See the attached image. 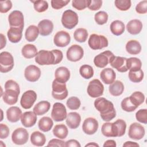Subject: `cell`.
I'll return each instance as SVG.
<instances>
[{"instance_id": "39", "label": "cell", "mask_w": 147, "mask_h": 147, "mask_svg": "<svg viewBox=\"0 0 147 147\" xmlns=\"http://www.w3.org/2000/svg\"><path fill=\"white\" fill-rule=\"evenodd\" d=\"M113 123L117 137H121L123 136L125 133L126 129V123L125 121L123 119H119L113 122Z\"/></svg>"}, {"instance_id": "48", "label": "cell", "mask_w": 147, "mask_h": 147, "mask_svg": "<svg viewBox=\"0 0 147 147\" xmlns=\"http://www.w3.org/2000/svg\"><path fill=\"white\" fill-rule=\"evenodd\" d=\"M115 5L121 11H126L131 7V1L130 0H115Z\"/></svg>"}, {"instance_id": "17", "label": "cell", "mask_w": 147, "mask_h": 147, "mask_svg": "<svg viewBox=\"0 0 147 147\" xmlns=\"http://www.w3.org/2000/svg\"><path fill=\"white\" fill-rule=\"evenodd\" d=\"M82 129L84 133L88 135L94 134L98 129V122L94 118H87L83 123Z\"/></svg>"}, {"instance_id": "28", "label": "cell", "mask_w": 147, "mask_h": 147, "mask_svg": "<svg viewBox=\"0 0 147 147\" xmlns=\"http://www.w3.org/2000/svg\"><path fill=\"white\" fill-rule=\"evenodd\" d=\"M30 141L34 146H42L46 142V138L44 134L40 131H36L32 133L30 136Z\"/></svg>"}, {"instance_id": "53", "label": "cell", "mask_w": 147, "mask_h": 147, "mask_svg": "<svg viewBox=\"0 0 147 147\" xmlns=\"http://www.w3.org/2000/svg\"><path fill=\"white\" fill-rule=\"evenodd\" d=\"M136 11L138 14H145L147 13V1L140 2L136 7Z\"/></svg>"}, {"instance_id": "57", "label": "cell", "mask_w": 147, "mask_h": 147, "mask_svg": "<svg viewBox=\"0 0 147 147\" xmlns=\"http://www.w3.org/2000/svg\"><path fill=\"white\" fill-rule=\"evenodd\" d=\"M48 146H65V142L59 139H52L47 145Z\"/></svg>"}, {"instance_id": "37", "label": "cell", "mask_w": 147, "mask_h": 147, "mask_svg": "<svg viewBox=\"0 0 147 147\" xmlns=\"http://www.w3.org/2000/svg\"><path fill=\"white\" fill-rule=\"evenodd\" d=\"M127 67L128 70L131 71H136L141 68V61L137 57H130L127 59Z\"/></svg>"}, {"instance_id": "12", "label": "cell", "mask_w": 147, "mask_h": 147, "mask_svg": "<svg viewBox=\"0 0 147 147\" xmlns=\"http://www.w3.org/2000/svg\"><path fill=\"white\" fill-rule=\"evenodd\" d=\"M83 49L81 46L77 44L71 45L67 51L68 60L73 62L79 61L83 57Z\"/></svg>"}, {"instance_id": "27", "label": "cell", "mask_w": 147, "mask_h": 147, "mask_svg": "<svg viewBox=\"0 0 147 147\" xmlns=\"http://www.w3.org/2000/svg\"><path fill=\"white\" fill-rule=\"evenodd\" d=\"M142 29V23L141 21L134 19L130 21L126 25L127 32L131 34L136 35L139 34Z\"/></svg>"}, {"instance_id": "3", "label": "cell", "mask_w": 147, "mask_h": 147, "mask_svg": "<svg viewBox=\"0 0 147 147\" xmlns=\"http://www.w3.org/2000/svg\"><path fill=\"white\" fill-rule=\"evenodd\" d=\"M35 61L39 65H51L55 64V55L52 51L41 50L35 57Z\"/></svg>"}, {"instance_id": "58", "label": "cell", "mask_w": 147, "mask_h": 147, "mask_svg": "<svg viewBox=\"0 0 147 147\" xmlns=\"http://www.w3.org/2000/svg\"><path fill=\"white\" fill-rule=\"evenodd\" d=\"M65 146H75L80 147L81 145L80 143L76 140H69L65 142Z\"/></svg>"}, {"instance_id": "51", "label": "cell", "mask_w": 147, "mask_h": 147, "mask_svg": "<svg viewBox=\"0 0 147 147\" xmlns=\"http://www.w3.org/2000/svg\"><path fill=\"white\" fill-rule=\"evenodd\" d=\"M69 2V0H52L51 3L53 9L58 10L66 6Z\"/></svg>"}, {"instance_id": "43", "label": "cell", "mask_w": 147, "mask_h": 147, "mask_svg": "<svg viewBox=\"0 0 147 147\" xmlns=\"http://www.w3.org/2000/svg\"><path fill=\"white\" fill-rule=\"evenodd\" d=\"M144 72L142 69H139L136 71H129V78L133 83H139L141 82L144 78Z\"/></svg>"}, {"instance_id": "36", "label": "cell", "mask_w": 147, "mask_h": 147, "mask_svg": "<svg viewBox=\"0 0 147 147\" xmlns=\"http://www.w3.org/2000/svg\"><path fill=\"white\" fill-rule=\"evenodd\" d=\"M38 125L40 130L44 132H47L52 129L53 125V122L51 118L48 117H44L39 120Z\"/></svg>"}, {"instance_id": "50", "label": "cell", "mask_w": 147, "mask_h": 147, "mask_svg": "<svg viewBox=\"0 0 147 147\" xmlns=\"http://www.w3.org/2000/svg\"><path fill=\"white\" fill-rule=\"evenodd\" d=\"M136 118L138 121L141 123H147V110L140 109L136 113Z\"/></svg>"}, {"instance_id": "31", "label": "cell", "mask_w": 147, "mask_h": 147, "mask_svg": "<svg viewBox=\"0 0 147 147\" xmlns=\"http://www.w3.org/2000/svg\"><path fill=\"white\" fill-rule=\"evenodd\" d=\"M51 107V104L49 102L42 100L36 104L33 108V112L37 115H44L48 111Z\"/></svg>"}, {"instance_id": "21", "label": "cell", "mask_w": 147, "mask_h": 147, "mask_svg": "<svg viewBox=\"0 0 147 147\" xmlns=\"http://www.w3.org/2000/svg\"><path fill=\"white\" fill-rule=\"evenodd\" d=\"M40 34L42 36L49 35L53 31V24L51 20L45 19L42 20L38 24Z\"/></svg>"}, {"instance_id": "6", "label": "cell", "mask_w": 147, "mask_h": 147, "mask_svg": "<svg viewBox=\"0 0 147 147\" xmlns=\"http://www.w3.org/2000/svg\"><path fill=\"white\" fill-rule=\"evenodd\" d=\"M14 59L8 52H2L0 53V71L6 73L11 71L14 67Z\"/></svg>"}, {"instance_id": "56", "label": "cell", "mask_w": 147, "mask_h": 147, "mask_svg": "<svg viewBox=\"0 0 147 147\" xmlns=\"http://www.w3.org/2000/svg\"><path fill=\"white\" fill-rule=\"evenodd\" d=\"M9 129L4 123L0 124V138L1 139L6 138L9 134Z\"/></svg>"}, {"instance_id": "52", "label": "cell", "mask_w": 147, "mask_h": 147, "mask_svg": "<svg viewBox=\"0 0 147 147\" xmlns=\"http://www.w3.org/2000/svg\"><path fill=\"white\" fill-rule=\"evenodd\" d=\"M12 7V3L10 1H2L0 2V12L6 13Z\"/></svg>"}, {"instance_id": "22", "label": "cell", "mask_w": 147, "mask_h": 147, "mask_svg": "<svg viewBox=\"0 0 147 147\" xmlns=\"http://www.w3.org/2000/svg\"><path fill=\"white\" fill-rule=\"evenodd\" d=\"M55 79L62 83H65L70 78V71L65 67H58L55 73Z\"/></svg>"}, {"instance_id": "11", "label": "cell", "mask_w": 147, "mask_h": 147, "mask_svg": "<svg viewBox=\"0 0 147 147\" xmlns=\"http://www.w3.org/2000/svg\"><path fill=\"white\" fill-rule=\"evenodd\" d=\"M8 21L10 27H16L24 29V18L23 14L18 10L11 12L8 17Z\"/></svg>"}, {"instance_id": "62", "label": "cell", "mask_w": 147, "mask_h": 147, "mask_svg": "<svg viewBox=\"0 0 147 147\" xmlns=\"http://www.w3.org/2000/svg\"><path fill=\"white\" fill-rule=\"evenodd\" d=\"M85 146H99V145L95 142H90L85 145Z\"/></svg>"}, {"instance_id": "16", "label": "cell", "mask_w": 147, "mask_h": 147, "mask_svg": "<svg viewBox=\"0 0 147 147\" xmlns=\"http://www.w3.org/2000/svg\"><path fill=\"white\" fill-rule=\"evenodd\" d=\"M71 40L69 34L64 30L57 32L54 36L53 42L56 46L59 47H64L68 45Z\"/></svg>"}, {"instance_id": "19", "label": "cell", "mask_w": 147, "mask_h": 147, "mask_svg": "<svg viewBox=\"0 0 147 147\" xmlns=\"http://www.w3.org/2000/svg\"><path fill=\"white\" fill-rule=\"evenodd\" d=\"M20 93V92H18L13 89H5V91L2 96V99L6 104L9 105H13L17 102Z\"/></svg>"}, {"instance_id": "59", "label": "cell", "mask_w": 147, "mask_h": 147, "mask_svg": "<svg viewBox=\"0 0 147 147\" xmlns=\"http://www.w3.org/2000/svg\"><path fill=\"white\" fill-rule=\"evenodd\" d=\"M116 142L115 141L113 140H109L107 141H106L104 144H103V146L106 147V146H113V147H115L116 146Z\"/></svg>"}, {"instance_id": "15", "label": "cell", "mask_w": 147, "mask_h": 147, "mask_svg": "<svg viewBox=\"0 0 147 147\" xmlns=\"http://www.w3.org/2000/svg\"><path fill=\"white\" fill-rule=\"evenodd\" d=\"M24 76L28 81L34 82L39 79L41 76V71L37 66L30 65L25 69Z\"/></svg>"}, {"instance_id": "18", "label": "cell", "mask_w": 147, "mask_h": 147, "mask_svg": "<svg viewBox=\"0 0 147 147\" xmlns=\"http://www.w3.org/2000/svg\"><path fill=\"white\" fill-rule=\"evenodd\" d=\"M126 62L127 58L114 56L110 64L112 67L116 69L118 72H125L128 71Z\"/></svg>"}, {"instance_id": "60", "label": "cell", "mask_w": 147, "mask_h": 147, "mask_svg": "<svg viewBox=\"0 0 147 147\" xmlns=\"http://www.w3.org/2000/svg\"><path fill=\"white\" fill-rule=\"evenodd\" d=\"M6 44V39L5 36L2 34L1 33V49H3Z\"/></svg>"}, {"instance_id": "61", "label": "cell", "mask_w": 147, "mask_h": 147, "mask_svg": "<svg viewBox=\"0 0 147 147\" xmlns=\"http://www.w3.org/2000/svg\"><path fill=\"white\" fill-rule=\"evenodd\" d=\"M123 146H139V145L135 142L126 141L123 144Z\"/></svg>"}, {"instance_id": "20", "label": "cell", "mask_w": 147, "mask_h": 147, "mask_svg": "<svg viewBox=\"0 0 147 147\" xmlns=\"http://www.w3.org/2000/svg\"><path fill=\"white\" fill-rule=\"evenodd\" d=\"M37 121V115L32 111L24 113L21 117V122L25 127H30L34 126Z\"/></svg>"}, {"instance_id": "55", "label": "cell", "mask_w": 147, "mask_h": 147, "mask_svg": "<svg viewBox=\"0 0 147 147\" xmlns=\"http://www.w3.org/2000/svg\"><path fill=\"white\" fill-rule=\"evenodd\" d=\"M5 88H11L16 90L18 92H20V89L18 84L14 80H9L6 82L5 84Z\"/></svg>"}, {"instance_id": "25", "label": "cell", "mask_w": 147, "mask_h": 147, "mask_svg": "<svg viewBox=\"0 0 147 147\" xmlns=\"http://www.w3.org/2000/svg\"><path fill=\"white\" fill-rule=\"evenodd\" d=\"M23 29L16 27H10L8 30L7 35L9 40L13 43L18 42L22 38Z\"/></svg>"}, {"instance_id": "2", "label": "cell", "mask_w": 147, "mask_h": 147, "mask_svg": "<svg viewBox=\"0 0 147 147\" xmlns=\"http://www.w3.org/2000/svg\"><path fill=\"white\" fill-rule=\"evenodd\" d=\"M61 21L64 28L68 29H72L78 23V16L76 12L72 10H67L63 13Z\"/></svg>"}, {"instance_id": "46", "label": "cell", "mask_w": 147, "mask_h": 147, "mask_svg": "<svg viewBox=\"0 0 147 147\" xmlns=\"http://www.w3.org/2000/svg\"><path fill=\"white\" fill-rule=\"evenodd\" d=\"M67 107L71 110H78L80 106V100L76 96H71L68 99L66 102Z\"/></svg>"}, {"instance_id": "23", "label": "cell", "mask_w": 147, "mask_h": 147, "mask_svg": "<svg viewBox=\"0 0 147 147\" xmlns=\"http://www.w3.org/2000/svg\"><path fill=\"white\" fill-rule=\"evenodd\" d=\"M80 122L81 117L78 113L71 112L67 114L66 117V123L70 129H76L80 125Z\"/></svg>"}, {"instance_id": "7", "label": "cell", "mask_w": 147, "mask_h": 147, "mask_svg": "<svg viewBox=\"0 0 147 147\" xmlns=\"http://www.w3.org/2000/svg\"><path fill=\"white\" fill-rule=\"evenodd\" d=\"M104 86L99 79H95L90 82L87 91L89 96L92 98H97L103 95Z\"/></svg>"}, {"instance_id": "49", "label": "cell", "mask_w": 147, "mask_h": 147, "mask_svg": "<svg viewBox=\"0 0 147 147\" xmlns=\"http://www.w3.org/2000/svg\"><path fill=\"white\" fill-rule=\"evenodd\" d=\"M89 2L90 0H73L72 5L76 9L82 10L88 6Z\"/></svg>"}, {"instance_id": "35", "label": "cell", "mask_w": 147, "mask_h": 147, "mask_svg": "<svg viewBox=\"0 0 147 147\" xmlns=\"http://www.w3.org/2000/svg\"><path fill=\"white\" fill-rule=\"evenodd\" d=\"M68 131L67 126L64 124L55 125L53 129V135L60 139H64L68 136Z\"/></svg>"}, {"instance_id": "9", "label": "cell", "mask_w": 147, "mask_h": 147, "mask_svg": "<svg viewBox=\"0 0 147 147\" xmlns=\"http://www.w3.org/2000/svg\"><path fill=\"white\" fill-rule=\"evenodd\" d=\"M67 115V110L63 103L56 102L53 104L51 117L55 121H63L66 118Z\"/></svg>"}, {"instance_id": "26", "label": "cell", "mask_w": 147, "mask_h": 147, "mask_svg": "<svg viewBox=\"0 0 147 147\" xmlns=\"http://www.w3.org/2000/svg\"><path fill=\"white\" fill-rule=\"evenodd\" d=\"M22 111L17 106H11L6 111V116L9 121L16 122L18 121L21 117Z\"/></svg>"}, {"instance_id": "33", "label": "cell", "mask_w": 147, "mask_h": 147, "mask_svg": "<svg viewBox=\"0 0 147 147\" xmlns=\"http://www.w3.org/2000/svg\"><path fill=\"white\" fill-rule=\"evenodd\" d=\"M22 55L26 59H31L36 56L37 54V49L35 45L33 44H26L22 48L21 51Z\"/></svg>"}, {"instance_id": "45", "label": "cell", "mask_w": 147, "mask_h": 147, "mask_svg": "<svg viewBox=\"0 0 147 147\" xmlns=\"http://www.w3.org/2000/svg\"><path fill=\"white\" fill-rule=\"evenodd\" d=\"M121 107L122 109L127 112H131L134 111L137 107L134 106L132 102L130 101L129 97L124 98L121 102Z\"/></svg>"}, {"instance_id": "44", "label": "cell", "mask_w": 147, "mask_h": 147, "mask_svg": "<svg viewBox=\"0 0 147 147\" xmlns=\"http://www.w3.org/2000/svg\"><path fill=\"white\" fill-rule=\"evenodd\" d=\"M33 3L34 10L38 12L42 13L46 11L48 8V3L46 1L38 0V1H30Z\"/></svg>"}, {"instance_id": "1", "label": "cell", "mask_w": 147, "mask_h": 147, "mask_svg": "<svg viewBox=\"0 0 147 147\" xmlns=\"http://www.w3.org/2000/svg\"><path fill=\"white\" fill-rule=\"evenodd\" d=\"M94 106L100 112V117L105 121H110L116 116L113 103L105 98H97L94 102Z\"/></svg>"}, {"instance_id": "42", "label": "cell", "mask_w": 147, "mask_h": 147, "mask_svg": "<svg viewBox=\"0 0 147 147\" xmlns=\"http://www.w3.org/2000/svg\"><path fill=\"white\" fill-rule=\"evenodd\" d=\"M79 73L83 78L86 79H88L93 76L94 70L91 65L84 64L80 67Z\"/></svg>"}, {"instance_id": "54", "label": "cell", "mask_w": 147, "mask_h": 147, "mask_svg": "<svg viewBox=\"0 0 147 147\" xmlns=\"http://www.w3.org/2000/svg\"><path fill=\"white\" fill-rule=\"evenodd\" d=\"M102 4V1L101 0H90L87 7L91 10L95 11L99 10L101 7Z\"/></svg>"}, {"instance_id": "8", "label": "cell", "mask_w": 147, "mask_h": 147, "mask_svg": "<svg viewBox=\"0 0 147 147\" xmlns=\"http://www.w3.org/2000/svg\"><path fill=\"white\" fill-rule=\"evenodd\" d=\"M114 57V55L111 51H106L94 57V63L98 68H104L109 63H110Z\"/></svg>"}, {"instance_id": "4", "label": "cell", "mask_w": 147, "mask_h": 147, "mask_svg": "<svg viewBox=\"0 0 147 147\" xmlns=\"http://www.w3.org/2000/svg\"><path fill=\"white\" fill-rule=\"evenodd\" d=\"M52 95L57 100H63L68 96V90L65 83H62L55 79L52 84Z\"/></svg>"}, {"instance_id": "10", "label": "cell", "mask_w": 147, "mask_h": 147, "mask_svg": "<svg viewBox=\"0 0 147 147\" xmlns=\"http://www.w3.org/2000/svg\"><path fill=\"white\" fill-rule=\"evenodd\" d=\"M29 138L28 131L22 127L16 129L12 133L11 140L17 145H24L27 142Z\"/></svg>"}, {"instance_id": "14", "label": "cell", "mask_w": 147, "mask_h": 147, "mask_svg": "<svg viewBox=\"0 0 147 147\" xmlns=\"http://www.w3.org/2000/svg\"><path fill=\"white\" fill-rule=\"evenodd\" d=\"M145 133V131L144 126L137 122H134L129 126L128 136L131 139L141 140L144 137Z\"/></svg>"}, {"instance_id": "47", "label": "cell", "mask_w": 147, "mask_h": 147, "mask_svg": "<svg viewBox=\"0 0 147 147\" xmlns=\"http://www.w3.org/2000/svg\"><path fill=\"white\" fill-rule=\"evenodd\" d=\"M94 19L98 25H103L106 24L108 20V14L105 11H100L95 14Z\"/></svg>"}, {"instance_id": "41", "label": "cell", "mask_w": 147, "mask_h": 147, "mask_svg": "<svg viewBox=\"0 0 147 147\" xmlns=\"http://www.w3.org/2000/svg\"><path fill=\"white\" fill-rule=\"evenodd\" d=\"M88 37L87 30L84 28H78L76 29L74 33L75 40L79 42H84Z\"/></svg>"}, {"instance_id": "32", "label": "cell", "mask_w": 147, "mask_h": 147, "mask_svg": "<svg viewBox=\"0 0 147 147\" xmlns=\"http://www.w3.org/2000/svg\"><path fill=\"white\" fill-rule=\"evenodd\" d=\"M39 33V29L38 27L35 25H30L26 30L25 36L26 40L29 42L34 41L37 38Z\"/></svg>"}, {"instance_id": "29", "label": "cell", "mask_w": 147, "mask_h": 147, "mask_svg": "<svg viewBox=\"0 0 147 147\" xmlns=\"http://www.w3.org/2000/svg\"><path fill=\"white\" fill-rule=\"evenodd\" d=\"M126 50L130 55H138L141 51V46L138 41L131 40L126 43Z\"/></svg>"}, {"instance_id": "40", "label": "cell", "mask_w": 147, "mask_h": 147, "mask_svg": "<svg viewBox=\"0 0 147 147\" xmlns=\"http://www.w3.org/2000/svg\"><path fill=\"white\" fill-rule=\"evenodd\" d=\"M129 98L132 103L137 107L145 100V96L144 94L140 91L134 92Z\"/></svg>"}, {"instance_id": "38", "label": "cell", "mask_w": 147, "mask_h": 147, "mask_svg": "<svg viewBox=\"0 0 147 147\" xmlns=\"http://www.w3.org/2000/svg\"><path fill=\"white\" fill-rule=\"evenodd\" d=\"M101 131L103 136L107 137H116L113 123L106 122L102 125Z\"/></svg>"}, {"instance_id": "63", "label": "cell", "mask_w": 147, "mask_h": 147, "mask_svg": "<svg viewBox=\"0 0 147 147\" xmlns=\"http://www.w3.org/2000/svg\"><path fill=\"white\" fill-rule=\"evenodd\" d=\"M0 146H3V147L6 146L5 144H3V142L2 141H0Z\"/></svg>"}, {"instance_id": "34", "label": "cell", "mask_w": 147, "mask_h": 147, "mask_svg": "<svg viewBox=\"0 0 147 147\" xmlns=\"http://www.w3.org/2000/svg\"><path fill=\"white\" fill-rule=\"evenodd\" d=\"M125 29L124 23L119 20H115L110 24V30L115 36L122 34Z\"/></svg>"}, {"instance_id": "13", "label": "cell", "mask_w": 147, "mask_h": 147, "mask_svg": "<svg viewBox=\"0 0 147 147\" xmlns=\"http://www.w3.org/2000/svg\"><path fill=\"white\" fill-rule=\"evenodd\" d=\"M37 99V94L33 90H28L22 95L20 104L25 109H29L33 105Z\"/></svg>"}, {"instance_id": "24", "label": "cell", "mask_w": 147, "mask_h": 147, "mask_svg": "<svg viewBox=\"0 0 147 147\" xmlns=\"http://www.w3.org/2000/svg\"><path fill=\"white\" fill-rule=\"evenodd\" d=\"M100 77L104 83L106 84H110L115 81L116 74L113 69L110 68H106L101 71Z\"/></svg>"}, {"instance_id": "30", "label": "cell", "mask_w": 147, "mask_h": 147, "mask_svg": "<svg viewBox=\"0 0 147 147\" xmlns=\"http://www.w3.org/2000/svg\"><path fill=\"white\" fill-rule=\"evenodd\" d=\"M110 93L114 96L121 95L124 91V86L122 82L119 80L114 81L113 83L110 84L109 88Z\"/></svg>"}, {"instance_id": "5", "label": "cell", "mask_w": 147, "mask_h": 147, "mask_svg": "<svg viewBox=\"0 0 147 147\" xmlns=\"http://www.w3.org/2000/svg\"><path fill=\"white\" fill-rule=\"evenodd\" d=\"M88 44L92 49L98 50L107 47L109 42L107 38L103 35L92 34L89 37Z\"/></svg>"}]
</instances>
